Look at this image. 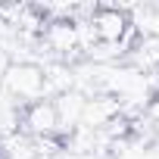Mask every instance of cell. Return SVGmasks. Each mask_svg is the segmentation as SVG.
I'll return each mask as SVG.
<instances>
[{"mask_svg": "<svg viewBox=\"0 0 159 159\" xmlns=\"http://www.w3.org/2000/svg\"><path fill=\"white\" fill-rule=\"evenodd\" d=\"M0 91L13 97L19 106H28L34 100H44V69L34 62H10Z\"/></svg>", "mask_w": 159, "mask_h": 159, "instance_id": "cell-1", "label": "cell"}, {"mask_svg": "<svg viewBox=\"0 0 159 159\" xmlns=\"http://www.w3.org/2000/svg\"><path fill=\"white\" fill-rule=\"evenodd\" d=\"M91 25L97 31V41H106V44H119L125 28H128V16L119 10V7H97L94 16H91Z\"/></svg>", "mask_w": 159, "mask_h": 159, "instance_id": "cell-2", "label": "cell"}]
</instances>
